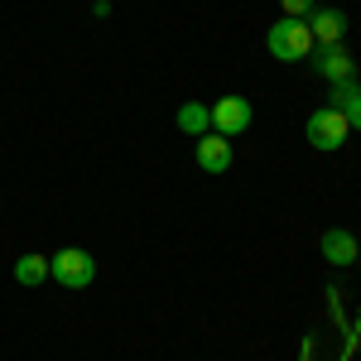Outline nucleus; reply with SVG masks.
<instances>
[{
  "label": "nucleus",
  "mask_w": 361,
  "mask_h": 361,
  "mask_svg": "<svg viewBox=\"0 0 361 361\" xmlns=\"http://www.w3.org/2000/svg\"><path fill=\"white\" fill-rule=\"evenodd\" d=\"M265 44H270V58L279 63H304L313 54V34H308V20H284L279 15L270 34H265Z\"/></svg>",
  "instance_id": "1"
},
{
  "label": "nucleus",
  "mask_w": 361,
  "mask_h": 361,
  "mask_svg": "<svg viewBox=\"0 0 361 361\" xmlns=\"http://www.w3.org/2000/svg\"><path fill=\"white\" fill-rule=\"evenodd\" d=\"M49 279H58L63 289H87L97 279V260L82 246H68V250H58V255H49Z\"/></svg>",
  "instance_id": "2"
},
{
  "label": "nucleus",
  "mask_w": 361,
  "mask_h": 361,
  "mask_svg": "<svg viewBox=\"0 0 361 361\" xmlns=\"http://www.w3.org/2000/svg\"><path fill=\"white\" fill-rule=\"evenodd\" d=\"M347 135H352V126H347V116L337 111V106H318V111L308 116V145L313 149L333 154V149L347 145Z\"/></svg>",
  "instance_id": "3"
},
{
  "label": "nucleus",
  "mask_w": 361,
  "mask_h": 361,
  "mask_svg": "<svg viewBox=\"0 0 361 361\" xmlns=\"http://www.w3.org/2000/svg\"><path fill=\"white\" fill-rule=\"evenodd\" d=\"M308 63H313V73L323 78V82H357V58L347 54V44H333V49H313L308 54Z\"/></svg>",
  "instance_id": "4"
},
{
  "label": "nucleus",
  "mask_w": 361,
  "mask_h": 361,
  "mask_svg": "<svg viewBox=\"0 0 361 361\" xmlns=\"http://www.w3.org/2000/svg\"><path fill=\"white\" fill-rule=\"evenodd\" d=\"M250 102L246 97H222V102H212V130L226 140H236L241 130H250Z\"/></svg>",
  "instance_id": "5"
},
{
  "label": "nucleus",
  "mask_w": 361,
  "mask_h": 361,
  "mask_svg": "<svg viewBox=\"0 0 361 361\" xmlns=\"http://www.w3.org/2000/svg\"><path fill=\"white\" fill-rule=\"evenodd\" d=\"M308 34H313V49H333V44L347 39V15L337 5H318L308 15Z\"/></svg>",
  "instance_id": "6"
},
{
  "label": "nucleus",
  "mask_w": 361,
  "mask_h": 361,
  "mask_svg": "<svg viewBox=\"0 0 361 361\" xmlns=\"http://www.w3.org/2000/svg\"><path fill=\"white\" fill-rule=\"evenodd\" d=\"M193 159L202 173H226L231 169V140L217 135V130H207V135L193 140Z\"/></svg>",
  "instance_id": "7"
},
{
  "label": "nucleus",
  "mask_w": 361,
  "mask_h": 361,
  "mask_svg": "<svg viewBox=\"0 0 361 361\" xmlns=\"http://www.w3.org/2000/svg\"><path fill=\"white\" fill-rule=\"evenodd\" d=\"M318 255L328 260V265H357V255H361V246H357V236L347 231V226H328L323 236H318Z\"/></svg>",
  "instance_id": "8"
},
{
  "label": "nucleus",
  "mask_w": 361,
  "mask_h": 361,
  "mask_svg": "<svg viewBox=\"0 0 361 361\" xmlns=\"http://www.w3.org/2000/svg\"><path fill=\"white\" fill-rule=\"evenodd\" d=\"M173 126H178V130H183V135H207V130H212V106H207V102H183V106H178V116H173Z\"/></svg>",
  "instance_id": "9"
},
{
  "label": "nucleus",
  "mask_w": 361,
  "mask_h": 361,
  "mask_svg": "<svg viewBox=\"0 0 361 361\" xmlns=\"http://www.w3.org/2000/svg\"><path fill=\"white\" fill-rule=\"evenodd\" d=\"M15 279H20L25 289H39V284L49 279V255H20V260H15Z\"/></svg>",
  "instance_id": "10"
},
{
  "label": "nucleus",
  "mask_w": 361,
  "mask_h": 361,
  "mask_svg": "<svg viewBox=\"0 0 361 361\" xmlns=\"http://www.w3.org/2000/svg\"><path fill=\"white\" fill-rule=\"evenodd\" d=\"M313 10H318L313 0H279V15H284V20H308Z\"/></svg>",
  "instance_id": "11"
},
{
  "label": "nucleus",
  "mask_w": 361,
  "mask_h": 361,
  "mask_svg": "<svg viewBox=\"0 0 361 361\" xmlns=\"http://www.w3.org/2000/svg\"><path fill=\"white\" fill-rule=\"evenodd\" d=\"M337 111L347 116V126H352V130H361V92H357V97H352V102H342Z\"/></svg>",
  "instance_id": "12"
},
{
  "label": "nucleus",
  "mask_w": 361,
  "mask_h": 361,
  "mask_svg": "<svg viewBox=\"0 0 361 361\" xmlns=\"http://www.w3.org/2000/svg\"><path fill=\"white\" fill-rule=\"evenodd\" d=\"M357 265H361V255H357Z\"/></svg>",
  "instance_id": "13"
}]
</instances>
